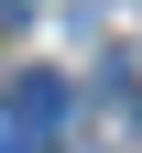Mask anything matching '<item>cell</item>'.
I'll list each match as a JSON object with an SVG mask.
<instances>
[{
    "instance_id": "1",
    "label": "cell",
    "mask_w": 142,
    "mask_h": 153,
    "mask_svg": "<svg viewBox=\"0 0 142 153\" xmlns=\"http://www.w3.org/2000/svg\"><path fill=\"white\" fill-rule=\"evenodd\" d=\"M66 76H22V88H11V109H0V120H11V142H55V131H66Z\"/></svg>"
},
{
    "instance_id": "2",
    "label": "cell",
    "mask_w": 142,
    "mask_h": 153,
    "mask_svg": "<svg viewBox=\"0 0 142 153\" xmlns=\"http://www.w3.org/2000/svg\"><path fill=\"white\" fill-rule=\"evenodd\" d=\"M0 153H11V120H0Z\"/></svg>"
},
{
    "instance_id": "3",
    "label": "cell",
    "mask_w": 142,
    "mask_h": 153,
    "mask_svg": "<svg viewBox=\"0 0 142 153\" xmlns=\"http://www.w3.org/2000/svg\"><path fill=\"white\" fill-rule=\"evenodd\" d=\"M131 120H142V99H131Z\"/></svg>"
}]
</instances>
